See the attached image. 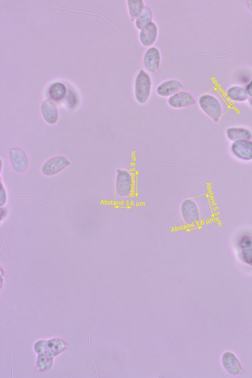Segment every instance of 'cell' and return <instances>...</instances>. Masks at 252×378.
Segmentation results:
<instances>
[{"mask_svg":"<svg viewBox=\"0 0 252 378\" xmlns=\"http://www.w3.org/2000/svg\"><path fill=\"white\" fill-rule=\"evenodd\" d=\"M153 13L151 8L148 6H145L142 12L134 20L136 28L140 30L153 21Z\"/></svg>","mask_w":252,"mask_h":378,"instance_id":"cell-18","label":"cell"},{"mask_svg":"<svg viewBox=\"0 0 252 378\" xmlns=\"http://www.w3.org/2000/svg\"><path fill=\"white\" fill-rule=\"evenodd\" d=\"M196 100L193 96L185 91H179L168 97V105L174 109H181L195 104Z\"/></svg>","mask_w":252,"mask_h":378,"instance_id":"cell-9","label":"cell"},{"mask_svg":"<svg viewBox=\"0 0 252 378\" xmlns=\"http://www.w3.org/2000/svg\"><path fill=\"white\" fill-rule=\"evenodd\" d=\"M41 112L43 119L50 124H56L59 118V112L56 104L50 98L45 99L41 105Z\"/></svg>","mask_w":252,"mask_h":378,"instance_id":"cell-14","label":"cell"},{"mask_svg":"<svg viewBox=\"0 0 252 378\" xmlns=\"http://www.w3.org/2000/svg\"><path fill=\"white\" fill-rule=\"evenodd\" d=\"M181 214L185 223L189 225L196 224L200 220L198 207L191 199L184 200L181 205Z\"/></svg>","mask_w":252,"mask_h":378,"instance_id":"cell-6","label":"cell"},{"mask_svg":"<svg viewBox=\"0 0 252 378\" xmlns=\"http://www.w3.org/2000/svg\"><path fill=\"white\" fill-rule=\"evenodd\" d=\"M126 5L130 19L133 22L146 6L144 1L142 0H127Z\"/></svg>","mask_w":252,"mask_h":378,"instance_id":"cell-19","label":"cell"},{"mask_svg":"<svg viewBox=\"0 0 252 378\" xmlns=\"http://www.w3.org/2000/svg\"><path fill=\"white\" fill-rule=\"evenodd\" d=\"M246 5L248 9L252 12V0H247L246 1Z\"/></svg>","mask_w":252,"mask_h":378,"instance_id":"cell-26","label":"cell"},{"mask_svg":"<svg viewBox=\"0 0 252 378\" xmlns=\"http://www.w3.org/2000/svg\"><path fill=\"white\" fill-rule=\"evenodd\" d=\"M67 343L63 338L54 337L49 339H41L36 341L33 350L37 355L43 354L56 357L66 349Z\"/></svg>","mask_w":252,"mask_h":378,"instance_id":"cell-2","label":"cell"},{"mask_svg":"<svg viewBox=\"0 0 252 378\" xmlns=\"http://www.w3.org/2000/svg\"><path fill=\"white\" fill-rule=\"evenodd\" d=\"M222 365L228 373L232 375H238L242 367L239 361L235 355L230 351L224 352L221 357Z\"/></svg>","mask_w":252,"mask_h":378,"instance_id":"cell-15","label":"cell"},{"mask_svg":"<svg viewBox=\"0 0 252 378\" xmlns=\"http://www.w3.org/2000/svg\"><path fill=\"white\" fill-rule=\"evenodd\" d=\"M198 104L202 111L215 122H218L222 115L220 101L214 95L205 94L198 98Z\"/></svg>","mask_w":252,"mask_h":378,"instance_id":"cell-3","label":"cell"},{"mask_svg":"<svg viewBox=\"0 0 252 378\" xmlns=\"http://www.w3.org/2000/svg\"><path fill=\"white\" fill-rule=\"evenodd\" d=\"M51 99L55 101L62 99L66 94L65 86L61 82L52 84L48 91Z\"/></svg>","mask_w":252,"mask_h":378,"instance_id":"cell-21","label":"cell"},{"mask_svg":"<svg viewBox=\"0 0 252 378\" xmlns=\"http://www.w3.org/2000/svg\"><path fill=\"white\" fill-rule=\"evenodd\" d=\"M158 34V27L156 23L152 21L139 31V42L145 47H151L157 41Z\"/></svg>","mask_w":252,"mask_h":378,"instance_id":"cell-11","label":"cell"},{"mask_svg":"<svg viewBox=\"0 0 252 378\" xmlns=\"http://www.w3.org/2000/svg\"><path fill=\"white\" fill-rule=\"evenodd\" d=\"M161 62L159 50L156 47L148 48L144 52L143 58V65L147 72L154 73L159 69Z\"/></svg>","mask_w":252,"mask_h":378,"instance_id":"cell-8","label":"cell"},{"mask_svg":"<svg viewBox=\"0 0 252 378\" xmlns=\"http://www.w3.org/2000/svg\"><path fill=\"white\" fill-rule=\"evenodd\" d=\"M238 249L241 260L252 265V238L246 235L241 236L238 242Z\"/></svg>","mask_w":252,"mask_h":378,"instance_id":"cell-13","label":"cell"},{"mask_svg":"<svg viewBox=\"0 0 252 378\" xmlns=\"http://www.w3.org/2000/svg\"><path fill=\"white\" fill-rule=\"evenodd\" d=\"M133 188V179L127 170L119 169L117 170L115 181V190L117 194L121 197L128 196Z\"/></svg>","mask_w":252,"mask_h":378,"instance_id":"cell-4","label":"cell"},{"mask_svg":"<svg viewBox=\"0 0 252 378\" xmlns=\"http://www.w3.org/2000/svg\"><path fill=\"white\" fill-rule=\"evenodd\" d=\"M69 164V161L65 157L56 156L44 162L41 167V172L46 176H54L62 171Z\"/></svg>","mask_w":252,"mask_h":378,"instance_id":"cell-5","label":"cell"},{"mask_svg":"<svg viewBox=\"0 0 252 378\" xmlns=\"http://www.w3.org/2000/svg\"><path fill=\"white\" fill-rule=\"evenodd\" d=\"M54 360V357L53 356L43 354L37 355L35 361L37 371L39 373L49 371L53 366Z\"/></svg>","mask_w":252,"mask_h":378,"instance_id":"cell-20","label":"cell"},{"mask_svg":"<svg viewBox=\"0 0 252 378\" xmlns=\"http://www.w3.org/2000/svg\"><path fill=\"white\" fill-rule=\"evenodd\" d=\"M163 330H164V332H165V336H166V337L167 340V341H168V344H169V347H170V349H171V352H172V355H173V357H174V358L175 361V362H176V365H177V367L178 368V365H177V362H176V361L175 357L174 356V353H173V351H172V348H171V345H170V344L169 341V340H168V337H167V335H166V332H165V330L164 329V328H163Z\"/></svg>","mask_w":252,"mask_h":378,"instance_id":"cell-25","label":"cell"},{"mask_svg":"<svg viewBox=\"0 0 252 378\" xmlns=\"http://www.w3.org/2000/svg\"><path fill=\"white\" fill-rule=\"evenodd\" d=\"M181 82L177 79H169L162 82L156 88L157 94L162 97H169L182 90Z\"/></svg>","mask_w":252,"mask_h":378,"instance_id":"cell-12","label":"cell"},{"mask_svg":"<svg viewBox=\"0 0 252 378\" xmlns=\"http://www.w3.org/2000/svg\"><path fill=\"white\" fill-rule=\"evenodd\" d=\"M66 101L71 108H73L76 105L77 100V97L74 93L69 91L66 96Z\"/></svg>","mask_w":252,"mask_h":378,"instance_id":"cell-22","label":"cell"},{"mask_svg":"<svg viewBox=\"0 0 252 378\" xmlns=\"http://www.w3.org/2000/svg\"><path fill=\"white\" fill-rule=\"evenodd\" d=\"M10 162L13 169L18 173L27 170L29 161L26 153L20 148H13L9 152Z\"/></svg>","mask_w":252,"mask_h":378,"instance_id":"cell-10","label":"cell"},{"mask_svg":"<svg viewBox=\"0 0 252 378\" xmlns=\"http://www.w3.org/2000/svg\"><path fill=\"white\" fill-rule=\"evenodd\" d=\"M226 96L234 102H243L248 100L249 97L245 88L239 85L232 86L228 88Z\"/></svg>","mask_w":252,"mask_h":378,"instance_id":"cell-17","label":"cell"},{"mask_svg":"<svg viewBox=\"0 0 252 378\" xmlns=\"http://www.w3.org/2000/svg\"><path fill=\"white\" fill-rule=\"evenodd\" d=\"M248 101L250 106L252 107V97H249Z\"/></svg>","mask_w":252,"mask_h":378,"instance_id":"cell-27","label":"cell"},{"mask_svg":"<svg viewBox=\"0 0 252 378\" xmlns=\"http://www.w3.org/2000/svg\"><path fill=\"white\" fill-rule=\"evenodd\" d=\"M0 205L2 207L3 206L6 202L7 196L6 192L4 188L3 187L2 184L1 185V190H0Z\"/></svg>","mask_w":252,"mask_h":378,"instance_id":"cell-23","label":"cell"},{"mask_svg":"<svg viewBox=\"0 0 252 378\" xmlns=\"http://www.w3.org/2000/svg\"><path fill=\"white\" fill-rule=\"evenodd\" d=\"M227 138L232 141L239 140H252V132L248 128L242 126H231L225 131Z\"/></svg>","mask_w":252,"mask_h":378,"instance_id":"cell-16","label":"cell"},{"mask_svg":"<svg viewBox=\"0 0 252 378\" xmlns=\"http://www.w3.org/2000/svg\"><path fill=\"white\" fill-rule=\"evenodd\" d=\"M230 151L237 158L243 161H251L252 140H239L232 142Z\"/></svg>","mask_w":252,"mask_h":378,"instance_id":"cell-7","label":"cell"},{"mask_svg":"<svg viewBox=\"0 0 252 378\" xmlns=\"http://www.w3.org/2000/svg\"><path fill=\"white\" fill-rule=\"evenodd\" d=\"M134 95L136 102L144 104L150 98L152 90V78L145 70L140 69L134 81Z\"/></svg>","mask_w":252,"mask_h":378,"instance_id":"cell-1","label":"cell"},{"mask_svg":"<svg viewBox=\"0 0 252 378\" xmlns=\"http://www.w3.org/2000/svg\"><path fill=\"white\" fill-rule=\"evenodd\" d=\"M245 89L248 96L252 97V79L246 85Z\"/></svg>","mask_w":252,"mask_h":378,"instance_id":"cell-24","label":"cell"}]
</instances>
